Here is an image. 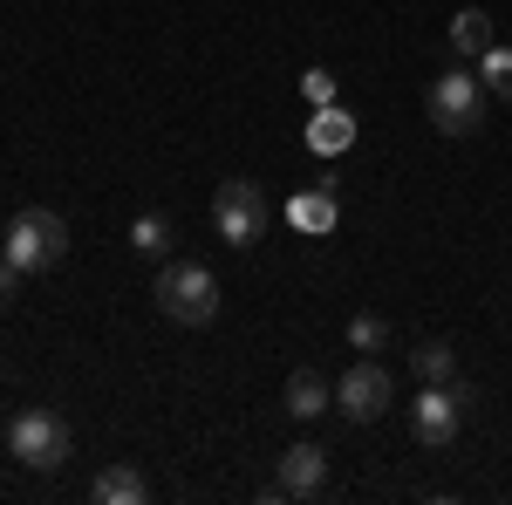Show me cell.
<instances>
[{
	"mask_svg": "<svg viewBox=\"0 0 512 505\" xmlns=\"http://www.w3.org/2000/svg\"><path fill=\"white\" fill-rule=\"evenodd\" d=\"M89 499H96V505H144V499H151V485H144V471H137V465H110V471H96Z\"/></svg>",
	"mask_w": 512,
	"mask_h": 505,
	"instance_id": "9",
	"label": "cell"
},
{
	"mask_svg": "<svg viewBox=\"0 0 512 505\" xmlns=\"http://www.w3.org/2000/svg\"><path fill=\"white\" fill-rule=\"evenodd\" d=\"M485 82L465 76V69H444V76L424 89V117H431V130H444V137H472V130H485Z\"/></svg>",
	"mask_w": 512,
	"mask_h": 505,
	"instance_id": "3",
	"label": "cell"
},
{
	"mask_svg": "<svg viewBox=\"0 0 512 505\" xmlns=\"http://www.w3.org/2000/svg\"><path fill=\"white\" fill-rule=\"evenodd\" d=\"M321 485H328V451H321V444H294V451L280 458V492H287V499H315Z\"/></svg>",
	"mask_w": 512,
	"mask_h": 505,
	"instance_id": "8",
	"label": "cell"
},
{
	"mask_svg": "<svg viewBox=\"0 0 512 505\" xmlns=\"http://www.w3.org/2000/svg\"><path fill=\"white\" fill-rule=\"evenodd\" d=\"M465 403H472V389H465V383H424L417 396H410V437H417L424 451H444V444H458Z\"/></svg>",
	"mask_w": 512,
	"mask_h": 505,
	"instance_id": "6",
	"label": "cell"
},
{
	"mask_svg": "<svg viewBox=\"0 0 512 505\" xmlns=\"http://www.w3.org/2000/svg\"><path fill=\"white\" fill-rule=\"evenodd\" d=\"M349 349H362V355L390 349V321L383 314H349Z\"/></svg>",
	"mask_w": 512,
	"mask_h": 505,
	"instance_id": "17",
	"label": "cell"
},
{
	"mask_svg": "<svg viewBox=\"0 0 512 505\" xmlns=\"http://www.w3.org/2000/svg\"><path fill=\"white\" fill-rule=\"evenodd\" d=\"M151 294H158L164 321H178V328H205L219 314V280H212V267H198V260H164Z\"/></svg>",
	"mask_w": 512,
	"mask_h": 505,
	"instance_id": "2",
	"label": "cell"
},
{
	"mask_svg": "<svg viewBox=\"0 0 512 505\" xmlns=\"http://www.w3.org/2000/svg\"><path fill=\"white\" fill-rule=\"evenodd\" d=\"M171 239H178V226L164 212H137L130 219V253H144V260H171Z\"/></svg>",
	"mask_w": 512,
	"mask_h": 505,
	"instance_id": "13",
	"label": "cell"
},
{
	"mask_svg": "<svg viewBox=\"0 0 512 505\" xmlns=\"http://www.w3.org/2000/svg\"><path fill=\"white\" fill-rule=\"evenodd\" d=\"M308 137H315V151H342V144L355 137V117L328 103V110H315V130H308Z\"/></svg>",
	"mask_w": 512,
	"mask_h": 505,
	"instance_id": "16",
	"label": "cell"
},
{
	"mask_svg": "<svg viewBox=\"0 0 512 505\" xmlns=\"http://www.w3.org/2000/svg\"><path fill=\"white\" fill-rule=\"evenodd\" d=\"M14 294H21V267H14V260H0V301H14Z\"/></svg>",
	"mask_w": 512,
	"mask_h": 505,
	"instance_id": "19",
	"label": "cell"
},
{
	"mask_svg": "<svg viewBox=\"0 0 512 505\" xmlns=\"http://www.w3.org/2000/svg\"><path fill=\"white\" fill-rule=\"evenodd\" d=\"M287 410L308 424V417H321V410H335V389L321 383L315 369H294V376H287Z\"/></svg>",
	"mask_w": 512,
	"mask_h": 505,
	"instance_id": "12",
	"label": "cell"
},
{
	"mask_svg": "<svg viewBox=\"0 0 512 505\" xmlns=\"http://www.w3.org/2000/svg\"><path fill=\"white\" fill-rule=\"evenodd\" d=\"M410 369H417V383H458V349L451 342H417Z\"/></svg>",
	"mask_w": 512,
	"mask_h": 505,
	"instance_id": "14",
	"label": "cell"
},
{
	"mask_svg": "<svg viewBox=\"0 0 512 505\" xmlns=\"http://www.w3.org/2000/svg\"><path fill=\"white\" fill-rule=\"evenodd\" d=\"M267 219H274V205H267V192L253 178H226L212 192V226H219L226 246H260L267 239Z\"/></svg>",
	"mask_w": 512,
	"mask_h": 505,
	"instance_id": "5",
	"label": "cell"
},
{
	"mask_svg": "<svg viewBox=\"0 0 512 505\" xmlns=\"http://www.w3.org/2000/svg\"><path fill=\"white\" fill-rule=\"evenodd\" d=\"M308 103H315V110L335 103V76H328V69H308Z\"/></svg>",
	"mask_w": 512,
	"mask_h": 505,
	"instance_id": "18",
	"label": "cell"
},
{
	"mask_svg": "<svg viewBox=\"0 0 512 505\" xmlns=\"http://www.w3.org/2000/svg\"><path fill=\"white\" fill-rule=\"evenodd\" d=\"M287 226L294 233H328L335 226V185H308L301 198H287Z\"/></svg>",
	"mask_w": 512,
	"mask_h": 505,
	"instance_id": "10",
	"label": "cell"
},
{
	"mask_svg": "<svg viewBox=\"0 0 512 505\" xmlns=\"http://www.w3.org/2000/svg\"><path fill=\"white\" fill-rule=\"evenodd\" d=\"M7 451H14L28 471H55V465H69L76 430H69L62 410H21V417L7 424Z\"/></svg>",
	"mask_w": 512,
	"mask_h": 505,
	"instance_id": "4",
	"label": "cell"
},
{
	"mask_svg": "<svg viewBox=\"0 0 512 505\" xmlns=\"http://www.w3.org/2000/svg\"><path fill=\"white\" fill-rule=\"evenodd\" d=\"M390 403H396V376L376 355H369V362H349V376L335 383V410H342L349 424H376Z\"/></svg>",
	"mask_w": 512,
	"mask_h": 505,
	"instance_id": "7",
	"label": "cell"
},
{
	"mask_svg": "<svg viewBox=\"0 0 512 505\" xmlns=\"http://www.w3.org/2000/svg\"><path fill=\"white\" fill-rule=\"evenodd\" d=\"M0 260H14L21 273H48L69 260V219L62 212H48V205H28V212H14V226L0 239Z\"/></svg>",
	"mask_w": 512,
	"mask_h": 505,
	"instance_id": "1",
	"label": "cell"
},
{
	"mask_svg": "<svg viewBox=\"0 0 512 505\" xmlns=\"http://www.w3.org/2000/svg\"><path fill=\"white\" fill-rule=\"evenodd\" d=\"M478 82H485V96H499V103H512V48H485L478 55Z\"/></svg>",
	"mask_w": 512,
	"mask_h": 505,
	"instance_id": "15",
	"label": "cell"
},
{
	"mask_svg": "<svg viewBox=\"0 0 512 505\" xmlns=\"http://www.w3.org/2000/svg\"><path fill=\"white\" fill-rule=\"evenodd\" d=\"M492 41L499 35H492V14H485V7H458V14H451V48H458V62H478Z\"/></svg>",
	"mask_w": 512,
	"mask_h": 505,
	"instance_id": "11",
	"label": "cell"
}]
</instances>
